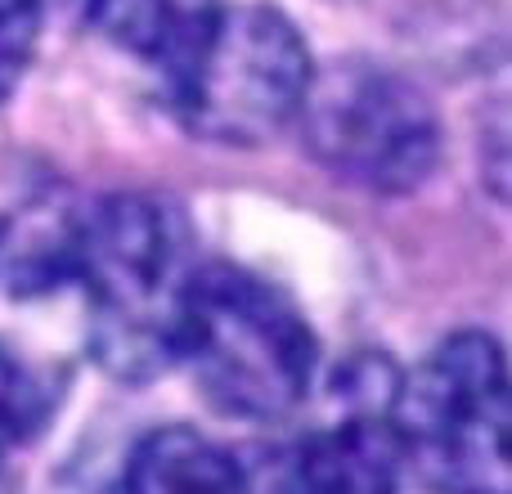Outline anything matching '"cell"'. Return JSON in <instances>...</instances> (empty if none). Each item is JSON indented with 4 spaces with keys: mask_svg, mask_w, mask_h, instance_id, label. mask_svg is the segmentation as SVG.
<instances>
[{
    "mask_svg": "<svg viewBox=\"0 0 512 494\" xmlns=\"http://www.w3.org/2000/svg\"><path fill=\"white\" fill-rule=\"evenodd\" d=\"M396 391L400 369L387 355L342 364L324 423L256 463L270 494H400Z\"/></svg>",
    "mask_w": 512,
    "mask_h": 494,
    "instance_id": "obj_6",
    "label": "cell"
},
{
    "mask_svg": "<svg viewBox=\"0 0 512 494\" xmlns=\"http://www.w3.org/2000/svg\"><path fill=\"white\" fill-rule=\"evenodd\" d=\"M396 436L432 494H508V360L486 328L436 342L400 373Z\"/></svg>",
    "mask_w": 512,
    "mask_h": 494,
    "instance_id": "obj_3",
    "label": "cell"
},
{
    "mask_svg": "<svg viewBox=\"0 0 512 494\" xmlns=\"http://www.w3.org/2000/svg\"><path fill=\"white\" fill-rule=\"evenodd\" d=\"M297 122L310 158L369 194H409L441 162L432 99L373 59H337L310 72Z\"/></svg>",
    "mask_w": 512,
    "mask_h": 494,
    "instance_id": "obj_5",
    "label": "cell"
},
{
    "mask_svg": "<svg viewBox=\"0 0 512 494\" xmlns=\"http://www.w3.org/2000/svg\"><path fill=\"white\" fill-rule=\"evenodd\" d=\"M36 9H41V18L50 23V18H63V23H90L99 9V0H36Z\"/></svg>",
    "mask_w": 512,
    "mask_h": 494,
    "instance_id": "obj_11",
    "label": "cell"
},
{
    "mask_svg": "<svg viewBox=\"0 0 512 494\" xmlns=\"http://www.w3.org/2000/svg\"><path fill=\"white\" fill-rule=\"evenodd\" d=\"M301 32L270 5H221L194 59L162 95L185 131L225 149H256L288 122L310 86Z\"/></svg>",
    "mask_w": 512,
    "mask_h": 494,
    "instance_id": "obj_4",
    "label": "cell"
},
{
    "mask_svg": "<svg viewBox=\"0 0 512 494\" xmlns=\"http://www.w3.org/2000/svg\"><path fill=\"white\" fill-rule=\"evenodd\" d=\"M194 234L171 198L108 194L81 207L72 288L86 301V351L108 378L153 382L180 369Z\"/></svg>",
    "mask_w": 512,
    "mask_h": 494,
    "instance_id": "obj_1",
    "label": "cell"
},
{
    "mask_svg": "<svg viewBox=\"0 0 512 494\" xmlns=\"http://www.w3.org/2000/svg\"><path fill=\"white\" fill-rule=\"evenodd\" d=\"M131 494H270L261 468L194 427H158L131 450Z\"/></svg>",
    "mask_w": 512,
    "mask_h": 494,
    "instance_id": "obj_7",
    "label": "cell"
},
{
    "mask_svg": "<svg viewBox=\"0 0 512 494\" xmlns=\"http://www.w3.org/2000/svg\"><path fill=\"white\" fill-rule=\"evenodd\" d=\"M41 9L36 0H0V104L18 90L32 68L36 41H41Z\"/></svg>",
    "mask_w": 512,
    "mask_h": 494,
    "instance_id": "obj_10",
    "label": "cell"
},
{
    "mask_svg": "<svg viewBox=\"0 0 512 494\" xmlns=\"http://www.w3.org/2000/svg\"><path fill=\"white\" fill-rule=\"evenodd\" d=\"M54 382L0 346V463L18 454L54 414Z\"/></svg>",
    "mask_w": 512,
    "mask_h": 494,
    "instance_id": "obj_9",
    "label": "cell"
},
{
    "mask_svg": "<svg viewBox=\"0 0 512 494\" xmlns=\"http://www.w3.org/2000/svg\"><path fill=\"white\" fill-rule=\"evenodd\" d=\"M225 0H99L95 18L117 45L158 72L162 90L185 72Z\"/></svg>",
    "mask_w": 512,
    "mask_h": 494,
    "instance_id": "obj_8",
    "label": "cell"
},
{
    "mask_svg": "<svg viewBox=\"0 0 512 494\" xmlns=\"http://www.w3.org/2000/svg\"><path fill=\"white\" fill-rule=\"evenodd\" d=\"M180 364L216 414L274 423L310 396L319 342L297 301L270 279L230 261H198Z\"/></svg>",
    "mask_w": 512,
    "mask_h": 494,
    "instance_id": "obj_2",
    "label": "cell"
}]
</instances>
